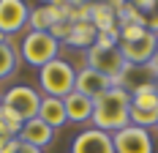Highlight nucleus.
Instances as JSON below:
<instances>
[{
  "label": "nucleus",
  "mask_w": 158,
  "mask_h": 153,
  "mask_svg": "<svg viewBox=\"0 0 158 153\" xmlns=\"http://www.w3.org/2000/svg\"><path fill=\"white\" fill-rule=\"evenodd\" d=\"M109 88H114L112 85V79H106L104 74H98V71H93V68H79L77 71V85H74V90L82 93V96H87V98H98V96H104V93L109 90Z\"/></svg>",
  "instance_id": "10"
},
{
  "label": "nucleus",
  "mask_w": 158,
  "mask_h": 153,
  "mask_svg": "<svg viewBox=\"0 0 158 153\" xmlns=\"http://www.w3.org/2000/svg\"><path fill=\"white\" fill-rule=\"evenodd\" d=\"M16 139L25 142V145L38 148V151H44L49 142L55 139V129L47 126L41 118H33V120H25V126H22V131H19V137H16Z\"/></svg>",
  "instance_id": "12"
},
{
  "label": "nucleus",
  "mask_w": 158,
  "mask_h": 153,
  "mask_svg": "<svg viewBox=\"0 0 158 153\" xmlns=\"http://www.w3.org/2000/svg\"><path fill=\"white\" fill-rule=\"evenodd\" d=\"M65 104V115L71 123H85V120H93V98L82 96V93H68L63 98Z\"/></svg>",
  "instance_id": "14"
},
{
  "label": "nucleus",
  "mask_w": 158,
  "mask_h": 153,
  "mask_svg": "<svg viewBox=\"0 0 158 153\" xmlns=\"http://www.w3.org/2000/svg\"><path fill=\"white\" fill-rule=\"evenodd\" d=\"M147 68H150L153 74H158V46H156V55H153V60L147 63Z\"/></svg>",
  "instance_id": "25"
},
{
  "label": "nucleus",
  "mask_w": 158,
  "mask_h": 153,
  "mask_svg": "<svg viewBox=\"0 0 158 153\" xmlns=\"http://www.w3.org/2000/svg\"><path fill=\"white\" fill-rule=\"evenodd\" d=\"M3 107H8L11 112H16L22 120H33L38 118V107H41V93L30 88V85H14L3 93Z\"/></svg>",
  "instance_id": "5"
},
{
  "label": "nucleus",
  "mask_w": 158,
  "mask_h": 153,
  "mask_svg": "<svg viewBox=\"0 0 158 153\" xmlns=\"http://www.w3.org/2000/svg\"><path fill=\"white\" fill-rule=\"evenodd\" d=\"M30 8L22 0H0V36H11L27 25Z\"/></svg>",
  "instance_id": "9"
},
{
  "label": "nucleus",
  "mask_w": 158,
  "mask_h": 153,
  "mask_svg": "<svg viewBox=\"0 0 158 153\" xmlns=\"http://www.w3.org/2000/svg\"><path fill=\"white\" fill-rule=\"evenodd\" d=\"M90 22L98 33H112L120 30L117 28V14L112 8V3H93V11H90Z\"/></svg>",
  "instance_id": "15"
},
{
  "label": "nucleus",
  "mask_w": 158,
  "mask_h": 153,
  "mask_svg": "<svg viewBox=\"0 0 158 153\" xmlns=\"http://www.w3.org/2000/svg\"><path fill=\"white\" fill-rule=\"evenodd\" d=\"M38 118L52 126V129H60L68 123V115H65V104L63 98H55V96H41V107H38Z\"/></svg>",
  "instance_id": "13"
},
{
  "label": "nucleus",
  "mask_w": 158,
  "mask_h": 153,
  "mask_svg": "<svg viewBox=\"0 0 158 153\" xmlns=\"http://www.w3.org/2000/svg\"><path fill=\"white\" fill-rule=\"evenodd\" d=\"M131 107L158 112V90H156V85H153V82H147V85L134 88V90H131Z\"/></svg>",
  "instance_id": "17"
},
{
  "label": "nucleus",
  "mask_w": 158,
  "mask_h": 153,
  "mask_svg": "<svg viewBox=\"0 0 158 153\" xmlns=\"http://www.w3.org/2000/svg\"><path fill=\"white\" fill-rule=\"evenodd\" d=\"M0 123H3V126L11 131L14 137H19V131H22V126H25V120H22L16 112H11V109L3 107V104H0Z\"/></svg>",
  "instance_id": "21"
},
{
  "label": "nucleus",
  "mask_w": 158,
  "mask_h": 153,
  "mask_svg": "<svg viewBox=\"0 0 158 153\" xmlns=\"http://www.w3.org/2000/svg\"><path fill=\"white\" fill-rule=\"evenodd\" d=\"M16 63H19V55H16V49L8 41H0V79H6V76L14 74Z\"/></svg>",
  "instance_id": "19"
},
{
  "label": "nucleus",
  "mask_w": 158,
  "mask_h": 153,
  "mask_svg": "<svg viewBox=\"0 0 158 153\" xmlns=\"http://www.w3.org/2000/svg\"><path fill=\"white\" fill-rule=\"evenodd\" d=\"M134 6H136L139 14H142L144 28L158 36V0H142V3H134Z\"/></svg>",
  "instance_id": "20"
},
{
  "label": "nucleus",
  "mask_w": 158,
  "mask_h": 153,
  "mask_svg": "<svg viewBox=\"0 0 158 153\" xmlns=\"http://www.w3.org/2000/svg\"><path fill=\"white\" fill-rule=\"evenodd\" d=\"M112 142H114V153H153V137H150V131L139 129V126H131V123L126 129L114 131Z\"/></svg>",
  "instance_id": "6"
},
{
  "label": "nucleus",
  "mask_w": 158,
  "mask_h": 153,
  "mask_svg": "<svg viewBox=\"0 0 158 153\" xmlns=\"http://www.w3.org/2000/svg\"><path fill=\"white\" fill-rule=\"evenodd\" d=\"M156 46H158V36L147 30L136 41H123L120 52H123L128 66H147V63L153 60V55H156Z\"/></svg>",
  "instance_id": "7"
},
{
  "label": "nucleus",
  "mask_w": 158,
  "mask_h": 153,
  "mask_svg": "<svg viewBox=\"0 0 158 153\" xmlns=\"http://www.w3.org/2000/svg\"><path fill=\"white\" fill-rule=\"evenodd\" d=\"M95 38H98V30L93 28V22H77V25H71V33H68L65 44L79 46V49H90L95 44Z\"/></svg>",
  "instance_id": "16"
},
{
  "label": "nucleus",
  "mask_w": 158,
  "mask_h": 153,
  "mask_svg": "<svg viewBox=\"0 0 158 153\" xmlns=\"http://www.w3.org/2000/svg\"><path fill=\"white\" fill-rule=\"evenodd\" d=\"M57 22H65V11L63 3H47V6H38L33 8L30 16H27V25L38 33H49Z\"/></svg>",
  "instance_id": "11"
},
{
  "label": "nucleus",
  "mask_w": 158,
  "mask_h": 153,
  "mask_svg": "<svg viewBox=\"0 0 158 153\" xmlns=\"http://www.w3.org/2000/svg\"><path fill=\"white\" fill-rule=\"evenodd\" d=\"M16 151H19V139H8L0 145V153H16Z\"/></svg>",
  "instance_id": "22"
},
{
  "label": "nucleus",
  "mask_w": 158,
  "mask_h": 153,
  "mask_svg": "<svg viewBox=\"0 0 158 153\" xmlns=\"http://www.w3.org/2000/svg\"><path fill=\"white\" fill-rule=\"evenodd\" d=\"M8 139H16V137L6 129V126H3V123H0V145H3V142H8Z\"/></svg>",
  "instance_id": "23"
},
{
  "label": "nucleus",
  "mask_w": 158,
  "mask_h": 153,
  "mask_svg": "<svg viewBox=\"0 0 158 153\" xmlns=\"http://www.w3.org/2000/svg\"><path fill=\"white\" fill-rule=\"evenodd\" d=\"M63 11H65V22L77 25V22H90V11H93V3H63Z\"/></svg>",
  "instance_id": "18"
},
{
  "label": "nucleus",
  "mask_w": 158,
  "mask_h": 153,
  "mask_svg": "<svg viewBox=\"0 0 158 153\" xmlns=\"http://www.w3.org/2000/svg\"><path fill=\"white\" fill-rule=\"evenodd\" d=\"M38 82H41L44 96L65 98L68 93H74V85H77V68H74L68 60L57 58V60L47 63V66L38 71Z\"/></svg>",
  "instance_id": "2"
},
{
  "label": "nucleus",
  "mask_w": 158,
  "mask_h": 153,
  "mask_svg": "<svg viewBox=\"0 0 158 153\" xmlns=\"http://www.w3.org/2000/svg\"><path fill=\"white\" fill-rule=\"evenodd\" d=\"M57 52H60V41H55L49 33L30 30L22 41V58L35 68H44L47 63L57 60Z\"/></svg>",
  "instance_id": "4"
},
{
  "label": "nucleus",
  "mask_w": 158,
  "mask_h": 153,
  "mask_svg": "<svg viewBox=\"0 0 158 153\" xmlns=\"http://www.w3.org/2000/svg\"><path fill=\"white\" fill-rule=\"evenodd\" d=\"M131 93L120 85H114L104 96H98L93 101V126L106 131V134H114L120 129H126L131 123Z\"/></svg>",
  "instance_id": "1"
},
{
  "label": "nucleus",
  "mask_w": 158,
  "mask_h": 153,
  "mask_svg": "<svg viewBox=\"0 0 158 153\" xmlns=\"http://www.w3.org/2000/svg\"><path fill=\"white\" fill-rule=\"evenodd\" d=\"M156 129H158V126H156Z\"/></svg>",
  "instance_id": "28"
},
{
  "label": "nucleus",
  "mask_w": 158,
  "mask_h": 153,
  "mask_svg": "<svg viewBox=\"0 0 158 153\" xmlns=\"http://www.w3.org/2000/svg\"><path fill=\"white\" fill-rule=\"evenodd\" d=\"M71 153H114V142L112 134L101 131V129H85L79 131L74 142H71Z\"/></svg>",
  "instance_id": "8"
},
{
  "label": "nucleus",
  "mask_w": 158,
  "mask_h": 153,
  "mask_svg": "<svg viewBox=\"0 0 158 153\" xmlns=\"http://www.w3.org/2000/svg\"><path fill=\"white\" fill-rule=\"evenodd\" d=\"M87 68H93L98 74L112 79V85H120L128 71V63L120 52V46H98L93 44L87 49Z\"/></svg>",
  "instance_id": "3"
},
{
  "label": "nucleus",
  "mask_w": 158,
  "mask_h": 153,
  "mask_svg": "<svg viewBox=\"0 0 158 153\" xmlns=\"http://www.w3.org/2000/svg\"><path fill=\"white\" fill-rule=\"evenodd\" d=\"M16 153H44V151H38V148H33V145H25V142H19V151Z\"/></svg>",
  "instance_id": "24"
},
{
  "label": "nucleus",
  "mask_w": 158,
  "mask_h": 153,
  "mask_svg": "<svg viewBox=\"0 0 158 153\" xmlns=\"http://www.w3.org/2000/svg\"><path fill=\"white\" fill-rule=\"evenodd\" d=\"M153 85H156V90H158V74H156V79H153Z\"/></svg>",
  "instance_id": "26"
},
{
  "label": "nucleus",
  "mask_w": 158,
  "mask_h": 153,
  "mask_svg": "<svg viewBox=\"0 0 158 153\" xmlns=\"http://www.w3.org/2000/svg\"><path fill=\"white\" fill-rule=\"evenodd\" d=\"M0 101H3V96H0Z\"/></svg>",
  "instance_id": "27"
}]
</instances>
